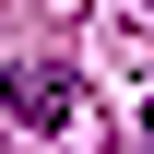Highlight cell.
I'll return each mask as SVG.
<instances>
[{
    "label": "cell",
    "mask_w": 154,
    "mask_h": 154,
    "mask_svg": "<svg viewBox=\"0 0 154 154\" xmlns=\"http://www.w3.org/2000/svg\"><path fill=\"white\" fill-rule=\"evenodd\" d=\"M0 107H12L24 131H71L83 71H71V59H12V71H0Z\"/></svg>",
    "instance_id": "1"
}]
</instances>
